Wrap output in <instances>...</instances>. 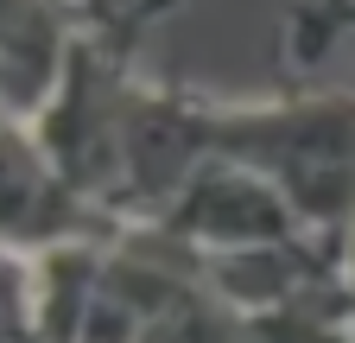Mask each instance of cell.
<instances>
[{
    "label": "cell",
    "instance_id": "cell-1",
    "mask_svg": "<svg viewBox=\"0 0 355 343\" xmlns=\"http://www.w3.org/2000/svg\"><path fill=\"white\" fill-rule=\"evenodd\" d=\"M165 7L171 0H89V19L64 58L58 96L38 108V121H26L64 178L89 197H102L108 210H114V172H121V127H127L133 96H140L133 51Z\"/></svg>",
    "mask_w": 355,
    "mask_h": 343
},
{
    "label": "cell",
    "instance_id": "cell-2",
    "mask_svg": "<svg viewBox=\"0 0 355 343\" xmlns=\"http://www.w3.org/2000/svg\"><path fill=\"white\" fill-rule=\"evenodd\" d=\"M216 159L266 178L304 229H355V96H286V102H216Z\"/></svg>",
    "mask_w": 355,
    "mask_h": 343
},
{
    "label": "cell",
    "instance_id": "cell-3",
    "mask_svg": "<svg viewBox=\"0 0 355 343\" xmlns=\"http://www.w3.org/2000/svg\"><path fill=\"white\" fill-rule=\"evenodd\" d=\"M121 235L127 217H114L102 197L76 191L26 121H7V254L114 248Z\"/></svg>",
    "mask_w": 355,
    "mask_h": 343
},
{
    "label": "cell",
    "instance_id": "cell-4",
    "mask_svg": "<svg viewBox=\"0 0 355 343\" xmlns=\"http://www.w3.org/2000/svg\"><path fill=\"white\" fill-rule=\"evenodd\" d=\"M159 223H165L171 235H184L197 254L286 248V242H304V235H311V229L298 223V210L266 185V178H254L248 165H235V159H209Z\"/></svg>",
    "mask_w": 355,
    "mask_h": 343
},
{
    "label": "cell",
    "instance_id": "cell-5",
    "mask_svg": "<svg viewBox=\"0 0 355 343\" xmlns=\"http://www.w3.org/2000/svg\"><path fill=\"white\" fill-rule=\"evenodd\" d=\"M89 19V0H7L0 13V90L7 121H38V108L58 96L64 58Z\"/></svg>",
    "mask_w": 355,
    "mask_h": 343
},
{
    "label": "cell",
    "instance_id": "cell-6",
    "mask_svg": "<svg viewBox=\"0 0 355 343\" xmlns=\"http://www.w3.org/2000/svg\"><path fill=\"white\" fill-rule=\"evenodd\" d=\"M355 32V0H298L286 13V38H279V64H318L330 58L343 38Z\"/></svg>",
    "mask_w": 355,
    "mask_h": 343
}]
</instances>
